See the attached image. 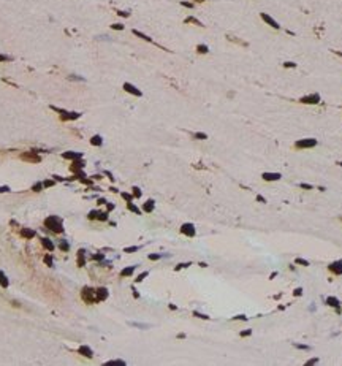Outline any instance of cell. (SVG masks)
Wrapping results in <instances>:
<instances>
[{
  "instance_id": "obj_60",
  "label": "cell",
  "mask_w": 342,
  "mask_h": 366,
  "mask_svg": "<svg viewBox=\"0 0 342 366\" xmlns=\"http://www.w3.org/2000/svg\"><path fill=\"white\" fill-rule=\"evenodd\" d=\"M105 203H106V200H105V198H100L98 200V205H105Z\"/></svg>"
},
{
  "instance_id": "obj_22",
  "label": "cell",
  "mask_w": 342,
  "mask_h": 366,
  "mask_svg": "<svg viewBox=\"0 0 342 366\" xmlns=\"http://www.w3.org/2000/svg\"><path fill=\"white\" fill-rule=\"evenodd\" d=\"M143 209L146 211V213H152L154 211V200H148L144 203V206H143Z\"/></svg>"
},
{
  "instance_id": "obj_40",
  "label": "cell",
  "mask_w": 342,
  "mask_h": 366,
  "mask_svg": "<svg viewBox=\"0 0 342 366\" xmlns=\"http://www.w3.org/2000/svg\"><path fill=\"white\" fill-rule=\"evenodd\" d=\"M133 196H136V198H139V196H141V190H139L138 187H133Z\"/></svg>"
},
{
  "instance_id": "obj_47",
  "label": "cell",
  "mask_w": 342,
  "mask_h": 366,
  "mask_svg": "<svg viewBox=\"0 0 342 366\" xmlns=\"http://www.w3.org/2000/svg\"><path fill=\"white\" fill-rule=\"evenodd\" d=\"M295 347H298V349H303V350H309V349H310L309 346H303V344H295Z\"/></svg>"
},
{
  "instance_id": "obj_3",
  "label": "cell",
  "mask_w": 342,
  "mask_h": 366,
  "mask_svg": "<svg viewBox=\"0 0 342 366\" xmlns=\"http://www.w3.org/2000/svg\"><path fill=\"white\" fill-rule=\"evenodd\" d=\"M317 146V139L314 138H306V139H299L295 143L296 149H307V147H315Z\"/></svg>"
},
{
  "instance_id": "obj_37",
  "label": "cell",
  "mask_w": 342,
  "mask_h": 366,
  "mask_svg": "<svg viewBox=\"0 0 342 366\" xmlns=\"http://www.w3.org/2000/svg\"><path fill=\"white\" fill-rule=\"evenodd\" d=\"M8 60H13V57L5 55V54H0V62H8Z\"/></svg>"
},
{
  "instance_id": "obj_4",
  "label": "cell",
  "mask_w": 342,
  "mask_h": 366,
  "mask_svg": "<svg viewBox=\"0 0 342 366\" xmlns=\"http://www.w3.org/2000/svg\"><path fill=\"white\" fill-rule=\"evenodd\" d=\"M81 297H82V300H84L86 303H94V301H97V298H95V290H92L90 287H84L82 288V292H81Z\"/></svg>"
},
{
  "instance_id": "obj_46",
  "label": "cell",
  "mask_w": 342,
  "mask_h": 366,
  "mask_svg": "<svg viewBox=\"0 0 342 366\" xmlns=\"http://www.w3.org/2000/svg\"><path fill=\"white\" fill-rule=\"evenodd\" d=\"M187 266H190V263H179V265L176 266V271L181 270V268H187Z\"/></svg>"
},
{
  "instance_id": "obj_30",
  "label": "cell",
  "mask_w": 342,
  "mask_h": 366,
  "mask_svg": "<svg viewBox=\"0 0 342 366\" xmlns=\"http://www.w3.org/2000/svg\"><path fill=\"white\" fill-rule=\"evenodd\" d=\"M185 22H192V24H197V25H200V27L203 25V24H201L198 19H195V18H192V16H190V18H187V19H185Z\"/></svg>"
},
{
  "instance_id": "obj_2",
  "label": "cell",
  "mask_w": 342,
  "mask_h": 366,
  "mask_svg": "<svg viewBox=\"0 0 342 366\" xmlns=\"http://www.w3.org/2000/svg\"><path fill=\"white\" fill-rule=\"evenodd\" d=\"M21 160H24V162H30V163H40V162H41V157H40L35 151H27V152H22V154H21Z\"/></svg>"
},
{
  "instance_id": "obj_27",
  "label": "cell",
  "mask_w": 342,
  "mask_h": 366,
  "mask_svg": "<svg viewBox=\"0 0 342 366\" xmlns=\"http://www.w3.org/2000/svg\"><path fill=\"white\" fill-rule=\"evenodd\" d=\"M43 189H45L43 182H37V184H33V186H32V190H33V192H41Z\"/></svg>"
},
{
  "instance_id": "obj_41",
  "label": "cell",
  "mask_w": 342,
  "mask_h": 366,
  "mask_svg": "<svg viewBox=\"0 0 342 366\" xmlns=\"http://www.w3.org/2000/svg\"><path fill=\"white\" fill-rule=\"evenodd\" d=\"M111 29H114V30H124V25L122 24H113V25H111Z\"/></svg>"
},
{
  "instance_id": "obj_10",
  "label": "cell",
  "mask_w": 342,
  "mask_h": 366,
  "mask_svg": "<svg viewBox=\"0 0 342 366\" xmlns=\"http://www.w3.org/2000/svg\"><path fill=\"white\" fill-rule=\"evenodd\" d=\"M95 298H97V301H103V300H106L108 298V288L106 287H98L95 290Z\"/></svg>"
},
{
  "instance_id": "obj_26",
  "label": "cell",
  "mask_w": 342,
  "mask_h": 366,
  "mask_svg": "<svg viewBox=\"0 0 342 366\" xmlns=\"http://www.w3.org/2000/svg\"><path fill=\"white\" fill-rule=\"evenodd\" d=\"M127 206H128V209L131 211V213H135V214H141V209H139L138 206H135L131 201H128V203H127Z\"/></svg>"
},
{
  "instance_id": "obj_48",
  "label": "cell",
  "mask_w": 342,
  "mask_h": 366,
  "mask_svg": "<svg viewBox=\"0 0 342 366\" xmlns=\"http://www.w3.org/2000/svg\"><path fill=\"white\" fill-rule=\"evenodd\" d=\"M117 15L122 16V18H128V16H130V13H127V11H117Z\"/></svg>"
},
{
  "instance_id": "obj_6",
  "label": "cell",
  "mask_w": 342,
  "mask_h": 366,
  "mask_svg": "<svg viewBox=\"0 0 342 366\" xmlns=\"http://www.w3.org/2000/svg\"><path fill=\"white\" fill-rule=\"evenodd\" d=\"M81 117V112H76V111H67L64 114H60V119L64 122L67 121H75V119H79Z\"/></svg>"
},
{
  "instance_id": "obj_61",
  "label": "cell",
  "mask_w": 342,
  "mask_h": 366,
  "mask_svg": "<svg viewBox=\"0 0 342 366\" xmlns=\"http://www.w3.org/2000/svg\"><path fill=\"white\" fill-rule=\"evenodd\" d=\"M195 2H204V0H195Z\"/></svg>"
},
{
  "instance_id": "obj_14",
  "label": "cell",
  "mask_w": 342,
  "mask_h": 366,
  "mask_svg": "<svg viewBox=\"0 0 342 366\" xmlns=\"http://www.w3.org/2000/svg\"><path fill=\"white\" fill-rule=\"evenodd\" d=\"M62 157L67 159V160H76V159H82V154L81 152H71V151H67L62 154Z\"/></svg>"
},
{
  "instance_id": "obj_5",
  "label": "cell",
  "mask_w": 342,
  "mask_h": 366,
  "mask_svg": "<svg viewBox=\"0 0 342 366\" xmlns=\"http://www.w3.org/2000/svg\"><path fill=\"white\" fill-rule=\"evenodd\" d=\"M124 90L125 92H128V94H131V95H136V97H141L143 95V92L139 90L136 86H133V84H130V82H124Z\"/></svg>"
},
{
  "instance_id": "obj_23",
  "label": "cell",
  "mask_w": 342,
  "mask_h": 366,
  "mask_svg": "<svg viewBox=\"0 0 342 366\" xmlns=\"http://www.w3.org/2000/svg\"><path fill=\"white\" fill-rule=\"evenodd\" d=\"M133 35H136V37H139V38H141V40H144V41H149V43L152 41V38H151V37H148V35L141 33L139 30H133Z\"/></svg>"
},
{
  "instance_id": "obj_52",
  "label": "cell",
  "mask_w": 342,
  "mask_h": 366,
  "mask_svg": "<svg viewBox=\"0 0 342 366\" xmlns=\"http://www.w3.org/2000/svg\"><path fill=\"white\" fill-rule=\"evenodd\" d=\"M133 327H138V328H149V325H143V323H131Z\"/></svg>"
},
{
  "instance_id": "obj_11",
  "label": "cell",
  "mask_w": 342,
  "mask_h": 366,
  "mask_svg": "<svg viewBox=\"0 0 342 366\" xmlns=\"http://www.w3.org/2000/svg\"><path fill=\"white\" fill-rule=\"evenodd\" d=\"M181 233H184V235H187V236H195V227L192 223H184L182 227H181Z\"/></svg>"
},
{
  "instance_id": "obj_45",
  "label": "cell",
  "mask_w": 342,
  "mask_h": 366,
  "mask_svg": "<svg viewBox=\"0 0 342 366\" xmlns=\"http://www.w3.org/2000/svg\"><path fill=\"white\" fill-rule=\"evenodd\" d=\"M181 5L185 6V8H193V3L192 2H181Z\"/></svg>"
},
{
  "instance_id": "obj_19",
  "label": "cell",
  "mask_w": 342,
  "mask_h": 366,
  "mask_svg": "<svg viewBox=\"0 0 342 366\" xmlns=\"http://www.w3.org/2000/svg\"><path fill=\"white\" fill-rule=\"evenodd\" d=\"M90 144H92V146H101L103 144V138L100 135H94L92 138H90Z\"/></svg>"
},
{
  "instance_id": "obj_20",
  "label": "cell",
  "mask_w": 342,
  "mask_h": 366,
  "mask_svg": "<svg viewBox=\"0 0 342 366\" xmlns=\"http://www.w3.org/2000/svg\"><path fill=\"white\" fill-rule=\"evenodd\" d=\"M84 255H86L84 249H81V250L78 252V266H84V265H86V258H84Z\"/></svg>"
},
{
  "instance_id": "obj_12",
  "label": "cell",
  "mask_w": 342,
  "mask_h": 366,
  "mask_svg": "<svg viewBox=\"0 0 342 366\" xmlns=\"http://www.w3.org/2000/svg\"><path fill=\"white\" fill-rule=\"evenodd\" d=\"M330 271L334 274H342V260H337V262H333L330 265Z\"/></svg>"
},
{
  "instance_id": "obj_51",
  "label": "cell",
  "mask_w": 342,
  "mask_h": 366,
  "mask_svg": "<svg viewBox=\"0 0 342 366\" xmlns=\"http://www.w3.org/2000/svg\"><path fill=\"white\" fill-rule=\"evenodd\" d=\"M3 192H10V187L8 186H2V187H0V193H3Z\"/></svg>"
},
{
  "instance_id": "obj_50",
  "label": "cell",
  "mask_w": 342,
  "mask_h": 366,
  "mask_svg": "<svg viewBox=\"0 0 342 366\" xmlns=\"http://www.w3.org/2000/svg\"><path fill=\"white\" fill-rule=\"evenodd\" d=\"M70 79H71V81H73V79H75V81H84V78H81V76H73V75L70 76Z\"/></svg>"
},
{
  "instance_id": "obj_33",
  "label": "cell",
  "mask_w": 342,
  "mask_h": 366,
  "mask_svg": "<svg viewBox=\"0 0 342 366\" xmlns=\"http://www.w3.org/2000/svg\"><path fill=\"white\" fill-rule=\"evenodd\" d=\"M295 262H296L298 265H303V266H309V262H307V260H304V258H296Z\"/></svg>"
},
{
  "instance_id": "obj_9",
  "label": "cell",
  "mask_w": 342,
  "mask_h": 366,
  "mask_svg": "<svg viewBox=\"0 0 342 366\" xmlns=\"http://www.w3.org/2000/svg\"><path fill=\"white\" fill-rule=\"evenodd\" d=\"M84 166H86L84 160H82V159H76V160H73V163H71V166H70V170H71L73 173H78V171H81Z\"/></svg>"
},
{
  "instance_id": "obj_36",
  "label": "cell",
  "mask_w": 342,
  "mask_h": 366,
  "mask_svg": "<svg viewBox=\"0 0 342 366\" xmlns=\"http://www.w3.org/2000/svg\"><path fill=\"white\" fill-rule=\"evenodd\" d=\"M148 274H149L148 271H144V273H141V274H139V276H138V277H136L135 280H136V282H141V280H143V279H144L146 276H148Z\"/></svg>"
},
{
  "instance_id": "obj_42",
  "label": "cell",
  "mask_w": 342,
  "mask_h": 366,
  "mask_svg": "<svg viewBox=\"0 0 342 366\" xmlns=\"http://www.w3.org/2000/svg\"><path fill=\"white\" fill-rule=\"evenodd\" d=\"M284 67H285V68H295V67H296V64H295V62H285V64H284Z\"/></svg>"
},
{
  "instance_id": "obj_54",
  "label": "cell",
  "mask_w": 342,
  "mask_h": 366,
  "mask_svg": "<svg viewBox=\"0 0 342 366\" xmlns=\"http://www.w3.org/2000/svg\"><path fill=\"white\" fill-rule=\"evenodd\" d=\"M250 333H252L250 330H246V331H242V333H241V336H250Z\"/></svg>"
},
{
  "instance_id": "obj_13",
  "label": "cell",
  "mask_w": 342,
  "mask_h": 366,
  "mask_svg": "<svg viewBox=\"0 0 342 366\" xmlns=\"http://www.w3.org/2000/svg\"><path fill=\"white\" fill-rule=\"evenodd\" d=\"M261 19H263L266 24H269L271 27H273V29H279V27H281V25H279V24H277L276 21H274L273 18H271L269 15H266V13H261Z\"/></svg>"
},
{
  "instance_id": "obj_18",
  "label": "cell",
  "mask_w": 342,
  "mask_h": 366,
  "mask_svg": "<svg viewBox=\"0 0 342 366\" xmlns=\"http://www.w3.org/2000/svg\"><path fill=\"white\" fill-rule=\"evenodd\" d=\"M41 244H43L45 246V247L48 249V250H54V244H52V241H51V239L49 238H41Z\"/></svg>"
},
{
  "instance_id": "obj_55",
  "label": "cell",
  "mask_w": 342,
  "mask_h": 366,
  "mask_svg": "<svg viewBox=\"0 0 342 366\" xmlns=\"http://www.w3.org/2000/svg\"><path fill=\"white\" fill-rule=\"evenodd\" d=\"M257 200H258V201H260V203H266V200H264V198H263V196H260V195H258V196H257Z\"/></svg>"
},
{
  "instance_id": "obj_62",
  "label": "cell",
  "mask_w": 342,
  "mask_h": 366,
  "mask_svg": "<svg viewBox=\"0 0 342 366\" xmlns=\"http://www.w3.org/2000/svg\"><path fill=\"white\" fill-rule=\"evenodd\" d=\"M340 220H342V217H340Z\"/></svg>"
},
{
  "instance_id": "obj_31",
  "label": "cell",
  "mask_w": 342,
  "mask_h": 366,
  "mask_svg": "<svg viewBox=\"0 0 342 366\" xmlns=\"http://www.w3.org/2000/svg\"><path fill=\"white\" fill-rule=\"evenodd\" d=\"M51 109L55 111V112H59V114H64V112H67V109H64V108H57V106H54V105H51Z\"/></svg>"
},
{
  "instance_id": "obj_1",
  "label": "cell",
  "mask_w": 342,
  "mask_h": 366,
  "mask_svg": "<svg viewBox=\"0 0 342 366\" xmlns=\"http://www.w3.org/2000/svg\"><path fill=\"white\" fill-rule=\"evenodd\" d=\"M45 227L54 231V233H64V223H62V219L57 216H48L45 219Z\"/></svg>"
},
{
  "instance_id": "obj_25",
  "label": "cell",
  "mask_w": 342,
  "mask_h": 366,
  "mask_svg": "<svg viewBox=\"0 0 342 366\" xmlns=\"http://www.w3.org/2000/svg\"><path fill=\"white\" fill-rule=\"evenodd\" d=\"M133 271H135V266H128V268H125V270L121 271V276H131Z\"/></svg>"
},
{
  "instance_id": "obj_29",
  "label": "cell",
  "mask_w": 342,
  "mask_h": 366,
  "mask_svg": "<svg viewBox=\"0 0 342 366\" xmlns=\"http://www.w3.org/2000/svg\"><path fill=\"white\" fill-rule=\"evenodd\" d=\"M193 138L195 139H206L208 135H206V133H203V132H197V133H193Z\"/></svg>"
},
{
  "instance_id": "obj_39",
  "label": "cell",
  "mask_w": 342,
  "mask_h": 366,
  "mask_svg": "<svg viewBox=\"0 0 342 366\" xmlns=\"http://www.w3.org/2000/svg\"><path fill=\"white\" fill-rule=\"evenodd\" d=\"M139 247H138V246H133V247H125L124 249V252H127V254H128V252H136Z\"/></svg>"
},
{
  "instance_id": "obj_7",
  "label": "cell",
  "mask_w": 342,
  "mask_h": 366,
  "mask_svg": "<svg viewBox=\"0 0 342 366\" xmlns=\"http://www.w3.org/2000/svg\"><path fill=\"white\" fill-rule=\"evenodd\" d=\"M299 102H301V103H307V105H315V103L320 102V95L318 94H310V95L303 97Z\"/></svg>"
},
{
  "instance_id": "obj_44",
  "label": "cell",
  "mask_w": 342,
  "mask_h": 366,
  "mask_svg": "<svg viewBox=\"0 0 342 366\" xmlns=\"http://www.w3.org/2000/svg\"><path fill=\"white\" fill-rule=\"evenodd\" d=\"M193 315H197V317H200V319H204V320H208V319H209L206 314H200V312H197V311L193 312Z\"/></svg>"
},
{
  "instance_id": "obj_57",
  "label": "cell",
  "mask_w": 342,
  "mask_h": 366,
  "mask_svg": "<svg viewBox=\"0 0 342 366\" xmlns=\"http://www.w3.org/2000/svg\"><path fill=\"white\" fill-rule=\"evenodd\" d=\"M317 361H318L317 358H314V360H309V361H307V364H315Z\"/></svg>"
},
{
  "instance_id": "obj_35",
  "label": "cell",
  "mask_w": 342,
  "mask_h": 366,
  "mask_svg": "<svg viewBox=\"0 0 342 366\" xmlns=\"http://www.w3.org/2000/svg\"><path fill=\"white\" fill-rule=\"evenodd\" d=\"M106 364H121V366H125V361H122V360H111Z\"/></svg>"
},
{
  "instance_id": "obj_38",
  "label": "cell",
  "mask_w": 342,
  "mask_h": 366,
  "mask_svg": "<svg viewBox=\"0 0 342 366\" xmlns=\"http://www.w3.org/2000/svg\"><path fill=\"white\" fill-rule=\"evenodd\" d=\"M60 249H62V250H65V252H67V250L70 249V246H68V243H65V241H60Z\"/></svg>"
},
{
  "instance_id": "obj_17",
  "label": "cell",
  "mask_w": 342,
  "mask_h": 366,
  "mask_svg": "<svg viewBox=\"0 0 342 366\" xmlns=\"http://www.w3.org/2000/svg\"><path fill=\"white\" fill-rule=\"evenodd\" d=\"M21 235H22V238H25V239H32V238H35L37 231H33L30 228H22V230H21Z\"/></svg>"
},
{
  "instance_id": "obj_34",
  "label": "cell",
  "mask_w": 342,
  "mask_h": 366,
  "mask_svg": "<svg viewBox=\"0 0 342 366\" xmlns=\"http://www.w3.org/2000/svg\"><path fill=\"white\" fill-rule=\"evenodd\" d=\"M45 263H46L48 266H51V268H52V266H54V265H52V257H51V255H46V257H45Z\"/></svg>"
},
{
  "instance_id": "obj_21",
  "label": "cell",
  "mask_w": 342,
  "mask_h": 366,
  "mask_svg": "<svg viewBox=\"0 0 342 366\" xmlns=\"http://www.w3.org/2000/svg\"><path fill=\"white\" fill-rule=\"evenodd\" d=\"M0 285H2L3 288H6V287L10 285V280H8V277L5 276L3 271H0Z\"/></svg>"
},
{
  "instance_id": "obj_49",
  "label": "cell",
  "mask_w": 342,
  "mask_h": 366,
  "mask_svg": "<svg viewBox=\"0 0 342 366\" xmlns=\"http://www.w3.org/2000/svg\"><path fill=\"white\" fill-rule=\"evenodd\" d=\"M160 257H162L160 254H151V255H149V258H151V260H158Z\"/></svg>"
},
{
  "instance_id": "obj_28",
  "label": "cell",
  "mask_w": 342,
  "mask_h": 366,
  "mask_svg": "<svg viewBox=\"0 0 342 366\" xmlns=\"http://www.w3.org/2000/svg\"><path fill=\"white\" fill-rule=\"evenodd\" d=\"M197 51H198L200 54H206V52H209V48H208L206 45H198V46H197Z\"/></svg>"
},
{
  "instance_id": "obj_16",
  "label": "cell",
  "mask_w": 342,
  "mask_h": 366,
  "mask_svg": "<svg viewBox=\"0 0 342 366\" xmlns=\"http://www.w3.org/2000/svg\"><path fill=\"white\" fill-rule=\"evenodd\" d=\"M281 178H282L281 173H263V179L264 181H277Z\"/></svg>"
},
{
  "instance_id": "obj_15",
  "label": "cell",
  "mask_w": 342,
  "mask_h": 366,
  "mask_svg": "<svg viewBox=\"0 0 342 366\" xmlns=\"http://www.w3.org/2000/svg\"><path fill=\"white\" fill-rule=\"evenodd\" d=\"M78 352L81 355H84V357H87V358H92L94 357V352H92V349H90L89 346H81L79 349H78Z\"/></svg>"
},
{
  "instance_id": "obj_8",
  "label": "cell",
  "mask_w": 342,
  "mask_h": 366,
  "mask_svg": "<svg viewBox=\"0 0 342 366\" xmlns=\"http://www.w3.org/2000/svg\"><path fill=\"white\" fill-rule=\"evenodd\" d=\"M89 219L90 220H97V219H98V220H106L108 219V214L106 213H100V211H90V213H89Z\"/></svg>"
},
{
  "instance_id": "obj_24",
  "label": "cell",
  "mask_w": 342,
  "mask_h": 366,
  "mask_svg": "<svg viewBox=\"0 0 342 366\" xmlns=\"http://www.w3.org/2000/svg\"><path fill=\"white\" fill-rule=\"evenodd\" d=\"M326 303H328V304H330V306H333V307H337V309H339V301H337V298H334V297H330V298L326 300Z\"/></svg>"
},
{
  "instance_id": "obj_56",
  "label": "cell",
  "mask_w": 342,
  "mask_h": 366,
  "mask_svg": "<svg viewBox=\"0 0 342 366\" xmlns=\"http://www.w3.org/2000/svg\"><path fill=\"white\" fill-rule=\"evenodd\" d=\"M105 174H106V176H108V178H109L111 181H114V178H113V174H111L109 171H105Z\"/></svg>"
},
{
  "instance_id": "obj_32",
  "label": "cell",
  "mask_w": 342,
  "mask_h": 366,
  "mask_svg": "<svg viewBox=\"0 0 342 366\" xmlns=\"http://www.w3.org/2000/svg\"><path fill=\"white\" fill-rule=\"evenodd\" d=\"M54 184H55V179H54V181H52V179H46V181H43V186H45V187H52Z\"/></svg>"
},
{
  "instance_id": "obj_43",
  "label": "cell",
  "mask_w": 342,
  "mask_h": 366,
  "mask_svg": "<svg viewBox=\"0 0 342 366\" xmlns=\"http://www.w3.org/2000/svg\"><path fill=\"white\" fill-rule=\"evenodd\" d=\"M122 198H125V200H127V203H128V201H131V198H133V196H131L130 193H127V192H124V193H122Z\"/></svg>"
},
{
  "instance_id": "obj_59",
  "label": "cell",
  "mask_w": 342,
  "mask_h": 366,
  "mask_svg": "<svg viewBox=\"0 0 342 366\" xmlns=\"http://www.w3.org/2000/svg\"><path fill=\"white\" fill-rule=\"evenodd\" d=\"M103 258V255L100 254V255H94V260H101Z\"/></svg>"
},
{
  "instance_id": "obj_58",
  "label": "cell",
  "mask_w": 342,
  "mask_h": 366,
  "mask_svg": "<svg viewBox=\"0 0 342 366\" xmlns=\"http://www.w3.org/2000/svg\"><path fill=\"white\" fill-rule=\"evenodd\" d=\"M301 292H303L301 288H296V290H295V295H296V297H299V295H301Z\"/></svg>"
},
{
  "instance_id": "obj_53",
  "label": "cell",
  "mask_w": 342,
  "mask_h": 366,
  "mask_svg": "<svg viewBox=\"0 0 342 366\" xmlns=\"http://www.w3.org/2000/svg\"><path fill=\"white\" fill-rule=\"evenodd\" d=\"M299 187H303V189H312L310 184H304V182H303V184H299Z\"/></svg>"
}]
</instances>
